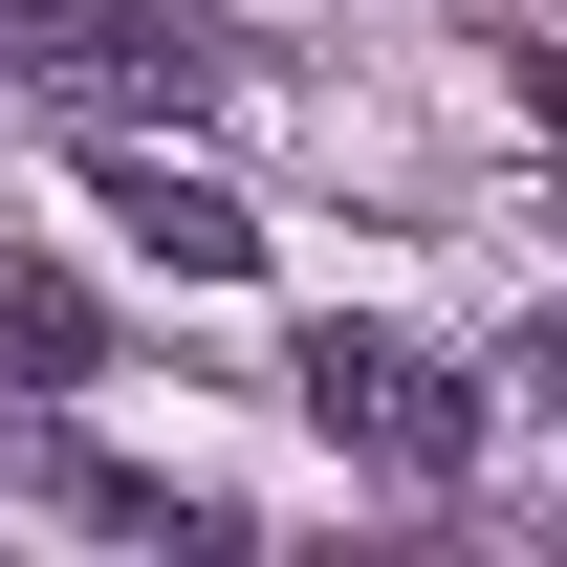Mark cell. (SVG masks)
I'll return each mask as SVG.
<instances>
[{"mask_svg":"<svg viewBox=\"0 0 567 567\" xmlns=\"http://www.w3.org/2000/svg\"><path fill=\"white\" fill-rule=\"evenodd\" d=\"M306 415L350 436L371 481H458V458H481V393H458L415 328H306Z\"/></svg>","mask_w":567,"mask_h":567,"instance_id":"cell-2","label":"cell"},{"mask_svg":"<svg viewBox=\"0 0 567 567\" xmlns=\"http://www.w3.org/2000/svg\"><path fill=\"white\" fill-rule=\"evenodd\" d=\"M0 350H22V371H87V284L66 262H0Z\"/></svg>","mask_w":567,"mask_h":567,"instance_id":"cell-4","label":"cell"},{"mask_svg":"<svg viewBox=\"0 0 567 567\" xmlns=\"http://www.w3.org/2000/svg\"><path fill=\"white\" fill-rule=\"evenodd\" d=\"M0 66L66 87V110H197L240 44H218V22H175V0H0Z\"/></svg>","mask_w":567,"mask_h":567,"instance_id":"cell-1","label":"cell"},{"mask_svg":"<svg viewBox=\"0 0 567 567\" xmlns=\"http://www.w3.org/2000/svg\"><path fill=\"white\" fill-rule=\"evenodd\" d=\"M524 110H546V132H567V44H524Z\"/></svg>","mask_w":567,"mask_h":567,"instance_id":"cell-6","label":"cell"},{"mask_svg":"<svg viewBox=\"0 0 567 567\" xmlns=\"http://www.w3.org/2000/svg\"><path fill=\"white\" fill-rule=\"evenodd\" d=\"M87 197H110V240H132V262H175V284H240V262H262V218L218 197V175H175V153H110Z\"/></svg>","mask_w":567,"mask_h":567,"instance_id":"cell-3","label":"cell"},{"mask_svg":"<svg viewBox=\"0 0 567 567\" xmlns=\"http://www.w3.org/2000/svg\"><path fill=\"white\" fill-rule=\"evenodd\" d=\"M524 393H567V306H524Z\"/></svg>","mask_w":567,"mask_h":567,"instance_id":"cell-5","label":"cell"}]
</instances>
